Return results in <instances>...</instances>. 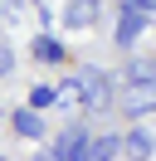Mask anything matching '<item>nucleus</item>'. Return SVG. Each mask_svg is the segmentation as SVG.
I'll return each mask as SVG.
<instances>
[{"label": "nucleus", "mask_w": 156, "mask_h": 161, "mask_svg": "<svg viewBox=\"0 0 156 161\" xmlns=\"http://www.w3.org/2000/svg\"><path fill=\"white\" fill-rule=\"evenodd\" d=\"M5 5H20V0H5Z\"/></svg>", "instance_id": "dca6fc26"}, {"label": "nucleus", "mask_w": 156, "mask_h": 161, "mask_svg": "<svg viewBox=\"0 0 156 161\" xmlns=\"http://www.w3.org/2000/svg\"><path fill=\"white\" fill-rule=\"evenodd\" d=\"M127 10H142L146 20H151V10H156V0H127Z\"/></svg>", "instance_id": "ddd939ff"}, {"label": "nucleus", "mask_w": 156, "mask_h": 161, "mask_svg": "<svg viewBox=\"0 0 156 161\" xmlns=\"http://www.w3.org/2000/svg\"><path fill=\"white\" fill-rule=\"evenodd\" d=\"M49 103H58V88H49V83H39V88L29 93V108H34V112H44Z\"/></svg>", "instance_id": "9b49d317"}, {"label": "nucleus", "mask_w": 156, "mask_h": 161, "mask_svg": "<svg viewBox=\"0 0 156 161\" xmlns=\"http://www.w3.org/2000/svg\"><path fill=\"white\" fill-rule=\"evenodd\" d=\"M34 161H54V156H49V151H34Z\"/></svg>", "instance_id": "4468645a"}, {"label": "nucleus", "mask_w": 156, "mask_h": 161, "mask_svg": "<svg viewBox=\"0 0 156 161\" xmlns=\"http://www.w3.org/2000/svg\"><path fill=\"white\" fill-rule=\"evenodd\" d=\"M142 34H146V15H142V10H127V5H122V10H117V49H132Z\"/></svg>", "instance_id": "20e7f679"}, {"label": "nucleus", "mask_w": 156, "mask_h": 161, "mask_svg": "<svg viewBox=\"0 0 156 161\" xmlns=\"http://www.w3.org/2000/svg\"><path fill=\"white\" fill-rule=\"evenodd\" d=\"M88 147H93V132L88 127H64V137L49 147L54 161H88Z\"/></svg>", "instance_id": "f03ea898"}, {"label": "nucleus", "mask_w": 156, "mask_h": 161, "mask_svg": "<svg viewBox=\"0 0 156 161\" xmlns=\"http://www.w3.org/2000/svg\"><path fill=\"white\" fill-rule=\"evenodd\" d=\"M151 132H156V112H151Z\"/></svg>", "instance_id": "2eb2a0df"}, {"label": "nucleus", "mask_w": 156, "mask_h": 161, "mask_svg": "<svg viewBox=\"0 0 156 161\" xmlns=\"http://www.w3.org/2000/svg\"><path fill=\"white\" fill-rule=\"evenodd\" d=\"M127 83H136V88H156V59H151V54H142V59L127 64Z\"/></svg>", "instance_id": "6e6552de"}, {"label": "nucleus", "mask_w": 156, "mask_h": 161, "mask_svg": "<svg viewBox=\"0 0 156 161\" xmlns=\"http://www.w3.org/2000/svg\"><path fill=\"white\" fill-rule=\"evenodd\" d=\"M98 5H103V0H68L64 25H68V30H88V25L98 20Z\"/></svg>", "instance_id": "423d86ee"}, {"label": "nucleus", "mask_w": 156, "mask_h": 161, "mask_svg": "<svg viewBox=\"0 0 156 161\" xmlns=\"http://www.w3.org/2000/svg\"><path fill=\"white\" fill-rule=\"evenodd\" d=\"M10 122H15V132H20L25 142H44V132H49V127H44V117H39L34 108H20Z\"/></svg>", "instance_id": "0eeeda50"}, {"label": "nucleus", "mask_w": 156, "mask_h": 161, "mask_svg": "<svg viewBox=\"0 0 156 161\" xmlns=\"http://www.w3.org/2000/svg\"><path fill=\"white\" fill-rule=\"evenodd\" d=\"M34 59L39 64H64V44L54 34H34Z\"/></svg>", "instance_id": "9d476101"}, {"label": "nucleus", "mask_w": 156, "mask_h": 161, "mask_svg": "<svg viewBox=\"0 0 156 161\" xmlns=\"http://www.w3.org/2000/svg\"><path fill=\"white\" fill-rule=\"evenodd\" d=\"M117 103H122L127 117H146V112H156V88H136V83H127Z\"/></svg>", "instance_id": "39448f33"}, {"label": "nucleus", "mask_w": 156, "mask_h": 161, "mask_svg": "<svg viewBox=\"0 0 156 161\" xmlns=\"http://www.w3.org/2000/svg\"><path fill=\"white\" fill-rule=\"evenodd\" d=\"M10 69H15V54H10V44H5V39H0V78H5V73H10Z\"/></svg>", "instance_id": "f8f14e48"}, {"label": "nucleus", "mask_w": 156, "mask_h": 161, "mask_svg": "<svg viewBox=\"0 0 156 161\" xmlns=\"http://www.w3.org/2000/svg\"><path fill=\"white\" fill-rule=\"evenodd\" d=\"M151 151H156V132L151 127H132L122 137V161H151Z\"/></svg>", "instance_id": "7ed1b4c3"}, {"label": "nucleus", "mask_w": 156, "mask_h": 161, "mask_svg": "<svg viewBox=\"0 0 156 161\" xmlns=\"http://www.w3.org/2000/svg\"><path fill=\"white\" fill-rule=\"evenodd\" d=\"M122 156V137H93V147H88V161H117Z\"/></svg>", "instance_id": "1a4fd4ad"}, {"label": "nucleus", "mask_w": 156, "mask_h": 161, "mask_svg": "<svg viewBox=\"0 0 156 161\" xmlns=\"http://www.w3.org/2000/svg\"><path fill=\"white\" fill-rule=\"evenodd\" d=\"M58 98H78L83 108H107V103H112V78H107L103 69H78L73 78L64 83Z\"/></svg>", "instance_id": "f257e3e1"}]
</instances>
